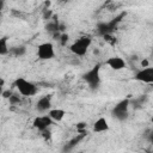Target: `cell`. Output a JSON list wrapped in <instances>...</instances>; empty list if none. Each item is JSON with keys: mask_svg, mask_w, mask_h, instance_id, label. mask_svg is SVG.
I'll return each mask as SVG.
<instances>
[{"mask_svg": "<svg viewBox=\"0 0 153 153\" xmlns=\"http://www.w3.org/2000/svg\"><path fill=\"white\" fill-rule=\"evenodd\" d=\"M91 43H92L91 37H88V36H81V37H79L76 41H74V42L71 44L69 49H71V51H72L74 55L84 56V55L87 53V50H88Z\"/></svg>", "mask_w": 153, "mask_h": 153, "instance_id": "cell-1", "label": "cell"}, {"mask_svg": "<svg viewBox=\"0 0 153 153\" xmlns=\"http://www.w3.org/2000/svg\"><path fill=\"white\" fill-rule=\"evenodd\" d=\"M14 86L18 90V92L24 97H31V96H35L37 93V86L33 82H31L24 78L16 79Z\"/></svg>", "mask_w": 153, "mask_h": 153, "instance_id": "cell-2", "label": "cell"}, {"mask_svg": "<svg viewBox=\"0 0 153 153\" xmlns=\"http://www.w3.org/2000/svg\"><path fill=\"white\" fill-rule=\"evenodd\" d=\"M99 71H100V65H96L92 69H90L88 72H86L84 74V80L88 84L90 87L96 88L99 82H100V76H99Z\"/></svg>", "mask_w": 153, "mask_h": 153, "instance_id": "cell-3", "label": "cell"}, {"mask_svg": "<svg viewBox=\"0 0 153 153\" xmlns=\"http://www.w3.org/2000/svg\"><path fill=\"white\" fill-rule=\"evenodd\" d=\"M37 56L39 60H50L55 56V50L54 45L50 42H44L41 43L37 47Z\"/></svg>", "mask_w": 153, "mask_h": 153, "instance_id": "cell-4", "label": "cell"}, {"mask_svg": "<svg viewBox=\"0 0 153 153\" xmlns=\"http://www.w3.org/2000/svg\"><path fill=\"white\" fill-rule=\"evenodd\" d=\"M128 108H129V99H123L115 105L112 114L116 118L123 121L128 117Z\"/></svg>", "mask_w": 153, "mask_h": 153, "instance_id": "cell-5", "label": "cell"}, {"mask_svg": "<svg viewBox=\"0 0 153 153\" xmlns=\"http://www.w3.org/2000/svg\"><path fill=\"white\" fill-rule=\"evenodd\" d=\"M135 79L146 84H152L153 82V67H143L141 71L136 72Z\"/></svg>", "mask_w": 153, "mask_h": 153, "instance_id": "cell-6", "label": "cell"}, {"mask_svg": "<svg viewBox=\"0 0 153 153\" xmlns=\"http://www.w3.org/2000/svg\"><path fill=\"white\" fill-rule=\"evenodd\" d=\"M51 124H53V120H51L48 115L37 116V117L33 120V122H32L33 128L38 129L39 131H41V130H44V129H47V128H49Z\"/></svg>", "mask_w": 153, "mask_h": 153, "instance_id": "cell-7", "label": "cell"}, {"mask_svg": "<svg viewBox=\"0 0 153 153\" xmlns=\"http://www.w3.org/2000/svg\"><path fill=\"white\" fill-rule=\"evenodd\" d=\"M105 65L114 71H121L126 67V61L120 56H111L105 61Z\"/></svg>", "mask_w": 153, "mask_h": 153, "instance_id": "cell-8", "label": "cell"}, {"mask_svg": "<svg viewBox=\"0 0 153 153\" xmlns=\"http://www.w3.org/2000/svg\"><path fill=\"white\" fill-rule=\"evenodd\" d=\"M50 108H51V96H49V94L41 97L38 99V102H37V104H36V109L39 112L48 111Z\"/></svg>", "mask_w": 153, "mask_h": 153, "instance_id": "cell-9", "label": "cell"}, {"mask_svg": "<svg viewBox=\"0 0 153 153\" xmlns=\"http://www.w3.org/2000/svg\"><path fill=\"white\" fill-rule=\"evenodd\" d=\"M48 116L53 120V122H61L63 120V117L66 116V111L63 109H60V108L49 109L48 110Z\"/></svg>", "mask_w": 153, "mask_h": 153, "instance_id": "cell-10", "label": "cell"}, {"mask_svg": "<svg viewBox=\"0 0 153 153\" xmlns=\"http://www.w3.org/2000/svg\"><path fill=\"white\" fill-rule=\"evenodd\" d=\"M109 123L106 121V118L104 117H99L94 123H93V131L94 133H104L109 130Z\"/></svg>", "mask_w": 153, "mask_h": 153, "instance_id": "cell-11", "label": "cell"}, {"mask_svg": "<svg viewBox=\"0 0 153 153\" xmlns=\"http://www.w3.org/2000/svg\"><path fill=\"white\" fill-rule=\"evenodd\" d=\"M7 41H8V38H7L6 36H4V37L0 38V55H6V54H8L10 49H8Z\"/></svg>", "mask_w": 153, "mask_h": 153, "instance_id": "cell-12", "label": "cell"}, {"mask_svg": "<svg viewBox=\"0 0 153 153\" xmlns=\"http://www.w3.org/2000/svg\"><path fill=\"white\" fill-rule=\"evenodd\" d=\"M14 55H23L24 53H25V47H23V45H20V47H16V48H13L12 50H11Z\"/></svg>", "mask_w": 153, "mask_h": 153, "instance_id": "cell-13", "label": "cell"}, {"mask_svg": "<svg viewBox=\"0 0 153 153\" xmlns=\"http://www.w3.org/2000/svg\"><path fill=\"white\" fill-rule=\"evenodd\" d=\"M84 136H85V134H81V135L75 136V137H74V139H73V140L69 142V147H73L74 145H76V143H78V142H79L81 139H84ZM69 147H68V148H69Z\"/></svg>", "mask_w": 153, "mask_h": 153, "instance_id": "cell-14", "label": "cell"}, {"mask_svg": "<svg viewBox=\"0 0 153 153\" xmlns=\"http://www.w3.org/2000/svg\"><path fill=\"white\" fill-rule=\"evenodd\" d=\"M41 133H42V136H43L45 140H49V139L51 137V131L49 130V128H47V129H44V130H41Z\"/></svg>", "mask_w": 153, "mask_h": 153, "instance_id": "cell-15", "label": "cell"}, {"mask_svg": "<svg viewBox=\"0 0 153 153\" xmlns=\"http://www.w3.org/2000/svg\"><path fill=\"white\" fill-rule=\"evenodd\" d=\"M8 99H10V102H11L12 104H17V103H19V102H20V98H19V96H17V94H13V93L10 96V98H8Z\"/></svg>", "mask_w": 153, "mask_h": 153, "instance_id": "cell-16", "label": "cell"}, {"mask_svg": "<svg viewBox=\"0 0 153 153\" xmlns=\"http://www.w3.org/2000/svg\"><path fill=\"white\" fill-rule=\"evenodd\" d=\"M51 16H53V11L49 8H45L44 13H43V18L44 19H51Z\"/></svg>", "mask_w": 153, "mask_h": 153, "instance_id": "cell-17", "label": "cell"}, {"mask_svg": "<svg viewBox=\"0 0 153 153\" xmlns=\"http://www.w3.org/2000/svg\"><path fill=\"white\" fill-rule=\"evenodd\" d=\"M68 38H69V37H68V35H67V33H63V35H60V38H59V39L61 41V44H63V45H65V44L67 43Z\"/></svg>", "mask_w": 153, "mask_h": 153, "instance_id": "cell-18", "label": "cell"}, {"mask_svg": "<svg viewBox=\"0 0 153 153\" xmlns=\"http://www.w3.org/2000/svg\"><path fill=\"white\" fill-rule=\"evenodd\" d=\"M12 94V92L11 91H2V93H1V96L2 97H5V98H10V96Z\"/></svg>", "mask_w": 153, "mask_h": 153, "instance_id": "cell-19", "label": "cell"}, {"mask_svg": "<svg viewBox=\"0 0 153 153\" xmlns=\"http://www.w3.org/2000/svg\"><path fill=\"white\" fill-rule=\"evenodd\" d=\"M4 84H5V80L2 78H0V94L2 93V86H4Z\"/></svg>", "mask_w": 153, "mask_h": 153, "instance_id": "cell-20", "label": "cell"}, {"mask_svg": "<svg viewBox=\"0 0 153 153\" xmlns=\"http://www.w3.org/2000/svg\"><path fill=\"white\" fill-rule=\"evenodd\" d=\"M141 66L142 67H148V61L147 60H142L141 61Z\"/></svg>", "mask_w": 153, "mask_h": 153, "instance_id": "cell-21", "label": "cell"}, {"mask_svg": "<svg viewBox=\"0 0 153 153\" xmlns=\"http://www.w3.org/2000/svg\"><path fill=\"white\" fill-rule=\"evenodd\" d=\"M4 6H5V0H0V11L4 10Z\"/></svg>", "mask_w": 153, "mask_h": 153, "instance_id": "cell-22", "label": "cell"}, {"mask_svg": "<svg viewBox=\"0 0 153 153\" xmlns=\"http://www.w3.org/2000/svg\"><path fill=\"white\" fill-rule=\"evenodd\" d=\"M85 126H86V124H85V123H82V122H81V123H79V124H78V126H76V128H78V129H80V128H84V127H85Z\"/></svg>", "mask_w": 153, "mask_h": 153, "instance_id": "cell-23", "label": "cell"}, {"mask_svg": "<svg viewBox=\"0 0 153 153\" xmlns=\"http://www.w3.org/2000/svg\"><path fill=\"white\" fill-rule=\"evenodd\" d=\"M60 1H61V2H68L69 0H60Z\"/></svg>", "mask_w": 153, "mask_h": 153, "instance_id": "cell-24", "label": "cell"}]
</instances>
